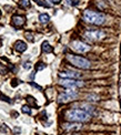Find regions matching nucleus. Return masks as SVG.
<instances>
[{"label":"nucleus","instance_id":"obj_1","mask_svg":"<svg viewBox=\"0 0 121 135\" xmlns=\"http://www.w3.org/2000/svg\"><path fill=\"white\" fill-rule=\"evenodd\" d=\"M90 117H91V115L80 109H70L66 112V120L69 122L82 123L89 121Z\"/></svg>","mask_w":121,"mask_h":135},{"label":"nucleus","instance_id":"obj_2","mask_svg":"<svg viewBox=\"0 0 121 135\" xmlns=\"http://www.w3.org/2000/svg\"><path fill=\"white\" fill-rule=\"evenodd\" d=\"M83 19L88 23L94 24V26H101L105 23L106 16L102 12H95L92 10H86L83 12Z\"/></svg>","mask_w":121,"mask_h":135},{"label":"nucleus","instance_id":"obj_3","mask_svg":"<svg viewBox=\"0 0 121 135\" xmlns=\"http://www.w3.org/2000/svg\"><path fill=\"white\" fill-rule=\"evenodd\" d=\"M67 60L76 68H79V69H90L91 68V62L88 59L80 57V55H74V54H68L67 55Z\"/></svg>","mask_w":121,"mask_h":135},{"label":"nucleus","instance_id":"obj_4","mask_svg":"<svg viewBox=\"0 0 121 135\" xmlns=\"http://www.w3.org/2000/svg\"><path fill=\"white\" fill-rule=\"evenodd\" d=\"M77 97H78V92L72 89H69V90H67V91L59 94L57 101H58V103L62 104V103H68L70 101H74L77 99Z\"/></svg>","mask_w":121,"mask_h":135},{"label":"nucleus","instance_id":"obj_5","mask_svg":"<svg viewBox=\"0 0 121 135\" xmlns=\"http://www.w3.org/2000/svg\"><path fill=\"white\" fill-rule=\"evenodd\" d=\"M59 84L64 86V88H69V89H77V88H81L84 85V82L79 80H75V79H60L59 80Z\"/></svg>","mask_w":121,"mask_h":135},{"label":"nucleus","instance_id":"obj_6","mask_svg":"<svg viewBox=\"0 0 121 135\" xmlns=\"http://www.w3.org/2000/svg\"><path fill=\"white\" fill-rule=\"evenodd\" d=\"M105 32L101 31V30H89V31H86L84 33V37H86L87 40L89 41H99L101 39L105 38Z\"/></svg>","mask_w":121,"mask_h":135},{"label":"nucleus","instance_id":"obj_7","mask_svg":"<svg viewBox=\"0 0 121 135\" xmlns=\"http://www.w3.org/2000/svg\"><path fill=\"white\" fill-rule=\"evenodd\" d=\"M71 48L75 50L76 52H79V53H84V52H88L90 50V46L84 42L81 41H74L71 43Z\"/></svg>","mask_w":121,"mask_h":135},{"label":"nucleus","instance_id":"obj_8","mask_svg":"<svg viewBox=\"0 0 121 135\" xmlns=\"http://www.w3.org/2000/svg\"><path fill=\"white\" fill-rule=\"evenodd\" d=\"M59 77L61 79H80L81 78V73L79 72H75V71H62L59 73Z\"/></svg>","mask_w":121,"mask_h":135},{"label":"nucleus","instance_id":"obj_9","mask_svg":"<svg viewBox=\"0 0 121 135\" xmlns=\"http://www.w3.org/2000/svg\"><path fill=\"white\" fill-rule=\"evenodd\" d=\"M12 24L15 27H22L26 23V17L23 16H13L12 17Z\"/></svg>","mask_w":121,"mask_h":135},{"label":"nucleus","instance_id":"obj_10","mask_svg":"<svg viewBox=\"0 0 121 135\" xmlns=\"http://www.w3.org/2000/svg\"><path fill=\"white\" fill-rule=\"evenodd\" d=\"M81 124L80 123H75V122H71L70 124H64L63 125V128L66 131H79L81 130Z\"/></svg>","mask_w":121,"mask_h":135},{"label":"nucleus","instance_id":"obj_11","mask_svg":"<svg viewBox=\"0 0 121 135\" xmlns=\"http://www.w3.org/2000/svg\"><path fill=\"white\" fill-rule=\"evenodd\" d=\"M15 49H16L18 52H20V53H21V52H25V51L27 50V44L25 43L23 41H20V40H19V41H17L16 43H15Z\"/></svg>","mask_w":121,"mask_h":135},{"label":"nucleus","instance_id":"obj_12","mask_svg":"<svg viewBox=\"0 0 121 135\" xmlns=\"http://www.w3.org/2000/svg\"><path fill=\"white\" fill-rule=\"evenodd\" d=\"M41 49H42V52H44V53H51V52L53 51L52 47L50 46V44L48 43L47 41H44L43 43H42V47H41Z\"/></svg>","mask_w":121,"mask_h":135},{"label":"nucleus","instance_id":"obj_13","mask_svg":"<svg viewBox=\"0 0 121 135\" xmlns=\"http://www.w3.org/2000/svg\"><path fill=\"white\" fill-rule=\"evenodd\" d=\"M50 20V17L49 15H47V13H41L40 16H39V21L41 22V23H48Z\"/></svg>","mask_w":121,"mask_h":135},{"label":"nucleus","instance_id":"obj_14","mask_svg":"<svg viewBox=\"0 0 121 135\" xmlns=\"http://www.w3.org/2000/svg\"><path fill=\"white\" fill-rule=\"evenodd\" d=\"M81 108H82L83 111H86L87 113H89L90 115H91V113L94 111V108L92 105H89V104H82L81 105Z\"/></svg>","mask_w":121,"mask_h":135},{"label":"nucleus","instance_id":"obj_15","mask_svg":"<svg viewBox=\"0 0 121 135\" xmlns=\"http://www.w3.org/2000/svg\"><path fill=\"white\" fill-rule=\"evenodd\" d=\"M26 100H27V102H28V105H29V106H33V108H38V106H37V103H36V100H35V97H32L31 95H28Z\"/></svg>","mask_w":121,"mask_h":135},{"label":"nucleus","instance_id":"obj_16","mask_svg":"<svg viewBox=\"0 0 121 135\" xmlns=\"http://www.w3.org/2000/svg\"><path fill=\"white\" fill-rule=\"evenodd\" d=\"M19 6L22 8L30 7V0H19Z\"/></svg>","mask_w":121,"mask_h":135},{"label":"nucleus","instance_id":"obj_17","mask_svg":"<svg viewBox=\"0 0 121 135\" xmlns=\"http://www.w3.org/2000/svg\"><path fill=\"white\" fill-rule=\"evenodd\" d=\"M87 100H88L89 102L90 101H98L99 100V96H98L97 94H89L88 96H87Z\"/></svg>","mask_w":121,"mask_h":135},{"label":"nucleus","instance_id":"obj_18","mask_svg":"<svg viewBox=\"0 0 121 135\" xmlns=\"http://www.w3.org/2000/svg\"><path fill=\"white\" fill-rule=\"evenodd\" d=\"M7 72H8V68L5 64L0 63V74H7Z\"/></svg>","mask_w":121,"mask_h":135},{"label":"nucleus","instance_id":"obj_19","mask_svg":"<svg viewBox=\"0 0 121 135\" xmlns=\"http://www.w3.org/2000/svg\"><path fill=\"white\" fill-rule=\"evenodd\" d=\"M46 64L44 63H42V62H39V63H37L36 64V70L37 71H41V70H43V69H46Z\"/></svg>","mask_w":121,"mask_h":135},{"label":"nucleus","instance_id":"obj_20","mask_svg":"<svg viewBox=\"0 0 121 135\" xmlns=\"http://www.w3.org/2000/svg\"><path fill=\"white\" fill-rule=\"evenodd\" d=\"M21 111L23 112V113H26V114H30V113H31V109H30L29 105H23L21 108Z\"/></svg>","mask_w":121,"mask_h":135},{"label":"nucleus","instance_id":"obj_21","mask_svg":"<svg viewBox=\"0 0 121 135\" xmlns=\"http://www.w3.org/2000/svg\"><path fill=\"white\" fill-rule=\"evenodd\" d=\"M25 36H26L27 40H29L30 42H33V36H32L31 32H26L25 33Z\"/></svg>","mask_w":121,"mask_h":135},{"label":"nucleus","instance_id":"obj_22","mask_svg":"<svg viewBox=\"0 0 121 135\" xmlns=\"http://www.w3.org/2000/svg\"><path fill=\"white\" fill-rule=\"evenodd\" d=\"M8 131H9V128L7 127L6 124H2L1 126H0V132H1V133H7Z\"/></svg>","mask_w":121,"mask_h":135},{"label":"nucleus","instance_id":"obj_23","mask_svg":"<svg viewBox=\"0 0 121 135\" xmlns=\"http://www.w3.org/2000/svg\"><path fill=\"white\" fill-rule=\"evenodd\" d=\"M67 5L69 6H77L78 5V0H66Z\"/></svg>","mask_w":121,"mask_h":135},{"label":"nucleus","instance_id":"obj_24","mask_svg":"<svg viewBox=\"0 0 121 135\" xmlns=\"http://www.w3.org/2000/svg\"><path fill=\"white\" fill-rule=\"evenodd\" d=\"M36 2H37V4H38L39 6H42V7H46V8H49V7H50L49 5L44 4V2L42 1V0H36Z\"/></svg>","mask_w":121,"mask_h":135},{"label":"nucleus","instance_id":"obj_25","mask_svg":"<svg viewBox=\"0 0 121 135\" xmlns=\"http://www.w3.org/2000/svg\"><path fill=\"white\" fill-rule=\"evenodd\" d=\"M0 99H2L4 101H6V102H8V103H10V102H11L9 97H8V96H6V95H4V94H0Z\"/></svg>","mask_w":121,"mask_h":135},{"label":"nucleus","instance_id":"obj_26","mask_svg":"<svg viewBox=\"0 0 121 135\" xmlns=\"http://www.w3.org/2000/svg\"><path fill=\"white\" fill-rule=\"evenodd\" d=\"M18 83H20V81L17 80V79H13V80H12V83H11V85H12L13 88H15V86L18 85Z\"/></svg>","mask_w":121,"mask_h":135},{"label":"nucleus","instance_id":"obj_27","mask_svg":"<svg viewBox=\"0 0 121 135\" xmlns=\"http://www.w3.org/2000/svg\"><path fill=\"white\" fill-rule=\"evenodd\" d=\"M23 68H25V69H30V68H31V65H30V62L23 63Z\"/></svg>","mask_w":121,"mask_h":135},{"label":"nucleus","instance_id":"obj_28","mask_svg":"<svg viewBox=\"0 0 121 135\" xmlns=\"http://www.w3.org/2000/svg\"><path fill=\"white\" fill-rule=\"evenodd\" d=\"M31 85L35 86V88H37V89H39V90H42V88H41L40 85H38V84H36V83H33V82H31Z\"/></svg>","mask_w":121,"mask_h":135},{"label":"nucleus","instance_id":"obj_29","mask_svg":"<svg viewBox=\"0 0 121 135\" xmlns=\"http://www.w3.org/2000/svg\"><path fill=\"white\" fill-rule=\"evenodd\" d=\"M50 1H51L52 4H55V5H58V4H60L61 2V0H50Z\"/></svg>","mask_w":121,"mask_h":135},{"label":"nucleus","instance_id":"obj_30","mask_svg":"<svg viewBox=\"0 0 121 135\" xmlns=\"http://www.w3.org/2000/svg\"><path fill=\"white\" fill-rule=\"evenodd\" d=\"M0 16H1V12H0Z\"/></svg>","mask_w":121,"mask_h":135}]
</instances>
